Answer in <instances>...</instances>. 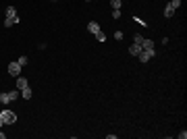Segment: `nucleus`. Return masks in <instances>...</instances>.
<instances>
[{"mask_svg": "<svg viewBox=\"0 0 187 139\" xmlns=\"http://www.w3.org/2000/svg\"><path fill=\"white\" fill-rule=\"evenodd\" d=\"M21 91L19 89H13V91H0V104H11L15 100H19Z\"/></svg>", "mask_w": 187, "mask_h": 139, "instance_id": "obj_1", "label": "nucleus"}, {"mask_svg": "<svg viewBox=\"0 0 187 139\" xmlns=\"http://www.w3.org/2000/svg\"><path fill=\"white\" fill-rule=\"evenodd\" d=\"M15 23H19L17 8H15V7H7V19H4V27H13Z\"/></svg>", "mask_w": 187, "mask_h": 139, "instance_id": "obj_2", "label": "nucleus"}, {"mask_svg": "<svg viewBox=\"0 0 187 139\" xmlns=\"http://www.w3.org/2000/svg\"><path fill=\"white\" fill-rule=\"evenodd\" d=\"M179 7H181V0H171V2L164 7V17H166V19H171V17L175 15V11H177Z\"/></svg>", "mask_w": 187, "mask_h": 139, "instance_id": "obj_3", "label": "nucleus"}, {"mask_svg": "<svg viewBox=\"0 0 187 139\" xmlns=\"http://www.w3.org/2000/svg\"><path fill=\"white\" fill-rule=\"evenodd\" d=\"M0 118L4 120V125H13L15 120H17V114L13 110H2L0 112Z\"/></svg>", "mask_w": 187, "mask_h": 139, "instance_id": "obj_4", "label": "nucleus"}, {"mask_svg": "<svg viewBox=\"0 0 187 139\" xmlns=\"http://www.w3.org/2000/svg\"><path fill=\"white\" fill-rule=\"evenodd\" d=\"M154 56H156V50H141V54L137 56L139 58V63H148V60H150V58H154Z\"/></svg>", "mask_w": 187, "mask_h": 139, "instance_id": "obj_5", "label": "nucleus"}, {"mask_svg": "<svg viewBox=\"0 0 187 139\" xmlns=\"http://www.w3.org/2000/svg\"><path fill=\"white\" fill-rule=\"evenodd\" d=\"M21 69H23V67H21V64L17 63V60H13V63L8 64V75H11V77H19Z\"/></svg>", "mask_w": 187, "mask_h": 139, "instance_id": "obj_6", "label": "nucleus"}, {"mask_svg": "<svg viewBox=\"0 0 187 139\" xmlns=\"http://www.w3.org/2000/svg\"><path fill=\"white\" fill-rule=\"evenodd\" d=\"M141 50H144V48H141L139 44L133 42L131 46H129V54H131V56H139V54H141Z\"/></svg>", "mask_w": 187, "mask_h": 139, "instance_id": "obj_7", "label": "nucleus"}, {"mask_svg": "<svg viewBox=\"0 0 187 139\" xmlns=\"http://www.w3.org/2000/svg\"><path fill=\"white\" fill-rule=\"evenodd\" d=\"M27 85H29V81H27V79H25V77H17V89H25V87H27Z\"/></svg>", "mask_w": 187, "mask_h": 139, "instance_id": "obj_8", "label": "nucleus"}, {"mask_svg": "<svg viewBox=\"0 0 187 139\" xmlns=\"http://www.w3.org/2000/svg\"><path fill=\"white\" fill-rule=\"evenodd\" d=\"M87 31H91V33L96 35L98 31H102V29H100V25H98L96 21H90V23H87Z\"/></svg>", "mask_w": 187, "mask_h": 139, "instance_id": "obj_9", "label": "nucleus"}, {"mask_svg": "<svg viewBox=\"0 0 187 139\" xmlns=\"http://www.w3.org/2000/svg\"><path fill=\"white\" fill-rule=\"evenodd\" d=\"M21 96L25 98V100H29V98L33 96V91H31V87H29V85H27V87H25V89H21Z\"/></svg>", "mask_w": 187, "mask_h": 139, "instance_id": "obj_10", "label": "nucleus"}, {"mask_svg": "<svg viewBox=\"0 0 187 139\" xmlns=\"http://www.w3.org/2000/svg\"><path fill=\"white\" fill-rule=\"evenodd\" d=\"M141 48H144V50H152V48H154V42H152V40H145V37H144V42H141Z\"/></svg>", "mask_w": 187, "mask_h": 139, "instance_id": "obj_11", "label": "nucleus"}, {"mask_svg": "<svg viewBox=\"0 0 187 139\" xmlns=\"http://www.w3.org/2000/svg\"><path fill=\"white\" fill-rule=\"evenodd\" d=\"M133 42L141 46V42H144V35H141V33H135V35H133Z\"/></svg>", "mask_w": 187, "mask_h": 139, "instance_id": "obj_12", "label": "nucleus"}, {"mask_svg": "<svg viewBox=\"0 0 187 139\" xmlns=\"http://www.w3.org/2000/svg\"><path fill=\"white\" fill-rule=\"evenodd\" d=\"M121 4H123V0H110V7L112 8H118V11H121Z\"/></svg>", "mask_w": 187, "mask_h": 139, "instance_id": "obj_13", "label": "nucleus"}, {"mask_svg": "<svg viewBox=\"0 0 187 139\" xmlns=\"http://www.w3.org/2000/svg\"><path fill=\"white\" fill-rule=\"evenodd\" d=\"M17 63H19L21 67H25V64L29 63V58H27V56H19V60H17Z\"/></svg>", "mask_w": 187, "mask_h": 139, "instance_id": "obj_14", "label": "nucleus"}, {"mask_svg": "<svg viewBox=\"0 0 187 139\" xmlns=\"http://www.w3.org/2000/svg\"><path fill=\"white\" fill-rule=\"evenodd\" d=\"M96 40H98V42H106V35H104L102 31H98V33H96Z\"/></svg>", "mask_w": 187, "mask_h": 139, "instance_id": "obj_15", "label": "nucleus"}, {"mask_svg": "<svg viewBox=\"0 0 187 139\" xmlns=\"http://www.w3.org/2000/svg\"><path fill=\"white\" fill-rule=\"evenodd\" d=\"M112 17H114V19H121V11H118V8H112Z\"/></svg>", "mask_w": 187, "mask_h": 139, "instance_id": "obj_16", "label": "nucleus"}, {"mask_svg": "<svg viewBox=\"0 0 187 139\" xmlns=\"http://www.w3.org/2000/svg\"><path fill=\"white\" fill-rule=\"evenodd\" d=\"M114 40H117V42L118 40H123V31H117V33H114Z\"/></svg>", "mask_w": 187, "mask_h": 139, "instance_id": "obj_17", "label": "nucleus"}, {"mask_svg": "<svg viewBox=\"0 0 187 139\" xmlns=\"http://www.w3.org/2000/svg\"><path fill=\"white\" fill-rule=\"evenodd\" d=\"M177 137H179V139H187V131H181Z\"/></svg>", "mask_w": 187, "mask_h": 139, "instance_id": "obj_18", "label": "nucleus"}, {"mask_svg": "<svg viewBox=\"0 0 187 139\" xmlns=\"http://www.w3.org/2000/svg\"><path fill=\"white\" fill-rule=\"evenodd\" d=\"M4 137H7V133H2V131H0V139H4Z\"/></svg>", "mask_w": 187, "mask_h": 139, "instance_id": "obj_19", "label": "nucleus"}, {"mask_svg": "<svg viewBox=\"0 0 187 139\" xmlns=\"http://www.w3.org/2000/svg\"><path fill=\"white\" fill-rule=\"evenodd\" d=\"M2 125H4V120H2V118H0V129H2Z\"/></svg>", "mask_w": 187, "mask_h": 139, "instance_id": "obj_20", "label": "nucleus"}, {"mask_svg": "<svg viewBox=\"0 0 187 139\" xmlns=\"http://www.w3.org/2000/svg\"><path fill=\"white\" fill-rule=\"evenodd\" d=\"M85 2H90V0H85Z\"/></svg>", "mask_w": 187, "mask_h": 139, "instance_id": "obj_21", "label": "nucleus"}]
</instances>
